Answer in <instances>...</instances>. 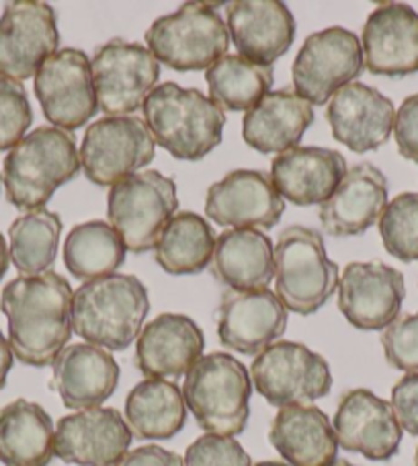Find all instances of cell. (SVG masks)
<instances>
[{
    "label": "cell",
    "mask_w": 418,
    "mask_h": 466,
    "mask_svg": "<svg viewBox=\"0 0 418 466\" xmlns=\"http://www.w3.org/2000/svg\"><path fill=\"white\" fill-rule=\"evenodd\" d=\"M72 288L55 271L11 279L0 294L9 345L21 364L52 366L72 335Z\"/></svg>",
    "instance_id": "1"
},
{
    "label": "cell",
    "mask_w": 418,
    "mask_h": 466,
    "mask_svg": "<svg viewBox=\"0 0 418 466\" xmlns=\"http://www.w3.org/2000/svg\"><path fill=\"white\" fill-rule=\"evenodd\" d=\"M148 312L146 286L135 276L114 273L72 294V331L101 350L124 351L140 337Z\"/></svg>",
    "instance_id": "2"
},
{
    "label": "cell",
    "mask_w": 418,
    "mask_h": 466,
    "mask_svg": "<svg viewBox=\"0 0 418 466\" xmlns=\"http://www.w3.org/2000/svg\"><path fill=\"white\" fill-rule=\"evenodd\" d=\"M80 168L75 134L54 126L37 127L5 157L6 199L23 212L44 210L55 189L75 179Z\"/></svg>",
    "instance_id": "3"
},
{
    "label": "cell",
    "mask_w": 418,
    "mask_h": 466,
    "mask_svg": "<svg viewBox=\"0 0 418 466\" xmlns=\"http://www.w3.org/2000/svg\"><path fill=\"white\" fill-rule=\"evenodd\" d=\"M156 144L179 160H201L222 142L226 114L199 88L163 83L142 106Z\"/></svg>",
    "instance_id": "4"
},
{
    "label": "cell",
    "mask_w": 418,
    "mask_h": 466,
    "mask_svg": "<svg viewBox=\"0 0 418 466\" xmlns=\"http://www.w3.org/2000/svg\"><path fill=\"white\" fill-rule=\"evenodd\" d=\"M253 380L243 361L224 351L201 356L183 384V399L201 430L234 438L251 417Z\"/></svg>",
    "instance_id": "5"
},
{
    "label": "cell",
    "mask_w": 418,
    "mask_h": 466,
    "mask_svg": "<svg viewBox=\"0 0 418 466\" xmlns=\"http://www.w3.org/2000/svg\"><path fill=\"white\" fill-rule=\"evenodd\" d=\"M339 265L328 259L318 230L294 224L281 230L275 245V294L287 310L308 317L333 299Z\"/></svg>",
    "instance_id": "6"
},
{
    "label": "cell",
    "mask_w": 418,
    "mask_h": 466,
    "mask_svg": "<svg viewBox=\"0 0 418 466\" xmlns=\"http://www.w3.org/2000/svg\"><path fill=\"white\" fill-rule=\"evenodd\" d=\"M146 44L158 64L179 70H207L228 54L226 21L212 5L187 3L156 19L146 31Z\"/></svg>",
    "instance_id": "7"
},
{
    "label": "cell",
    "mask_w": 418,
    "mask_h": 466,
    "mask_svg": "<svg viewBox=\"0 0 418 466\" xmlns=\"http://www.w3.org/2000/svg\"><path fill=\"white\" fill-rule=\"evenodd\" d=\"M179 208L176 183L160 171H140L114 185L107 196L109 224L130 253L156 248Z\"/></svg>",
    "instance_id": "8"
},
{
    "label": "cell",
    "mask_w": 418,
    "mask_h": 466,
    "mask_svg": "<svg viewBox=\"0 0 418 466\" xmlns=\"http://www.w3.org/2000/svg\"><path fill=\"white\" fill-rule=\"evenodd\" d=\"M251 380L273 407L310 405L333 389L328 361L308 345L277 341L261 351L251 364Z\"/></svg>",
    "instance_id": "9"
},
{
    "label": "cell",
    "mask_w": 418,
    "mask_h": 466,
    "mask_svg": "<svg viewBox=\"0 0 418 466\" xmlns=\"http://www.w3.org/2000/svg\"><path fill=\"white\" fill-rule=\"evenodd\" d=\"M154 155L156 142L146 122L135 116L96 119L80 144L83 171L99 187H114L150 165Z\"/></svg>",
    "instance_id": "10"
},
{
    "label": "cell",
    "mask_w": 418,
    "mask_h": 466,
    "mask_svg": "<svg viewBox=\"0 0 418 466\" xmlns=\"http://www.w3.org/2000/svg\"><path fill=\"white\" fill-rule=\"evenodd\" d=\"M361 39L344 27H326L305 39L297 52L292 76L294 91L310 106H324L343 86L363 72Z\"/></svg>",
    "instance_id": "11"
},
{
    "label": "cell",
    "mask_w": 418,
    "mask_h": 466,
    "mask_svg": "<svg viewBox=\"0 0 418 466\" xmlns=\"http://www.w3.org/2000/svg\"><path fill=\"white\" fill-rule=\"evenodd\" d=\"M99 111L107 117L132 116L154 91L160 64L144 44L111 39L91 58Z\"/></svg>",
    "instance_id": "12"
},
{
    "label": "cell",
    "mask_w": 418,
    "mask_h": 466,
    "mask_svg": "<svg viewBox=\"0 0 418 466\" xmlns=\"http://www.w3.org/2000/svg\"><path fill=\"white\" fill-rule=\"evenodd\" d=\"M34 86L45 119L58 130L83 127L99 111L91 58L75 47H62L50 56L37 70Z\"/></svg>",
    "instance_id": "13"
},
{
    "label": "cell",
    "mask_w": 418,
    "mask_h": 466,
    "mask_svg": "<svg viewBox=\"0 0 418 466\" xmlns=\"http://www.w3.org/2000/svg\"><path fill=\"white\" fill-rule=\"evenodd\" d=\"M60 34L55 11L39 0H15L0 17V75L27 80L58 52Z\"/></svg>",
    "instance_id": "14"
},
{
    "label": "cell",
    "mask_w": 418,
    "mask_h": 466,
    "mask_svg": "<svg viewBox=\"0 0 418 466\" xmlns=\"http://www.w3.org/2000/svg\"><path fill=\"white\" fill-rule=\"evenodd\" d=\"M336 290L343 317L361 331L390 327L406 299L404 276L382 261L349 263Z\"/></svg>",
    "instance_id": "15"
},
{
    "label": "cell",
    "mask_w": 418,
    "mask_h": 466,
    "mask_svg": "<svg viewBox=\"0 0 418 466\" xmlns=\"http://www.w3.org/2000/svg\"><path fill=\"white\" fill-rule=\"evenodd\" d=\"M132 440L117 409H85L62 417L55 425L54 454L75 466H115L130 452Z\"/></svg>",
    "instance_id": "16"
},
{
    "label": "cell",
    "mask_w": 418,
    "mask_h": 466,
    "mask_svg": "<svg viewBox=\"0 0 418 466\" xmlns=\"http://www.w3.org/2000/svg\"><path fill=\"white\" fill-rule=\"evenodd\" d=\"M285 212V199L263 171L238 168L214 183L205 196L207 218L230 228L271 230Z\"/></svg>",
    "instance_id": "17"
},
{
    "label": "cell",
    "mask_w": 418,
    "mask_h": 466,
    "mask_svg": "<svg viewBox=\"0 0 418 466\" xmlns=\"http://www.w3.org/2000/svg\"><path fill=\"white\" fill-rule=\"evenodd\" d=\"M333 428L343 450L365 456L367 461L385 462L400 450L402 428L392 405L367 389L344 392Z\"/></svg>",
    "instance_id": "18"
},
{
    "label": "cell",
    "mask_w": 418,
    "mask_h": 466,
    "mask_svg": "<svg viewBox=\"0 0 418 466\" xmlns=\"http://www.w3.org/2000/svg\"><path fill=\"white\" fill-rule=\"evenodd\" d=\"M287 329V309L275 292L228 290L218 307V337L224 348L259 356Z\"/></svg>",
    "instance_id": "19"
},
{
    "label": "cell",
    "mask_w": 418,
    "mask_h": 466,
    "mask_svg": "<svg viewBox=\"0 0 418 466\" xmlns=\"http://www.w3.org/2000/svg\"><path fill=\"white\" fill-rule=\"evenodd\" d=\"M365 68L375 76L402 78L418 72V13L402 3L377 6L361 35Z\"/></svg>",
    "instance_id": "20"
},
{
    "label": "cell",
    "mask_w": 418,
    "mask_h": 466,
    "mask_svg": "<svg viewBox=\"0 0 418 466\" xmlns=\"http://www.w3.org/2000/svg\"><path fill=\"white\" fill-rule=\"evenodd\" d=\"M326 119L334 140L357 155H365L390 140L396 109L377 88L351 83L328 101Z\"/></svg>",
    "instance_id": "21"
},
{
    "label": "cell",
    "mask_w": 418,
    "mask_h": 466,
    "mask_svg": "<svg viewBox=\"0 0 418 466\" xmlns=\"http://www.w3.org/2000/svg\"><path fill=\"white\" fill-rule=\"evenodd\" d=\"M204 348L205 337L195 320L164 312L142 329L135 343V366L148 379H181L204 356Z\"/></svg>",
    "instance_id": "22"
},
{
    "label": "cell",
    "mask_w": 418,
    "mask_h": 466,
    "mask_svg": "<svg viewBox=\"0 0 418 466\" xmlns=\"http://www.w3.org/2000/svg\"><path fill=\"white\" fill-rule=\"evenodd\" d=\"M228 34L238 56L273 66L295 39V19L279 0H238L228 5Z\"/></svg>",
    "instance_id": "23"
},
{
    "label": "cell",
    "mask_w": 418,
    "mask_h": 466,
    "mask_svg": "<svg viewBox=\"0 0 418 466\" xmlns=\"http://www.w3.org/2000/svg\"><path fill=\"white\" fill-rule=\"evenodd\" d=\"M347 160L333 148L297 147L273 158L271 181L294 206H323L347 175Z\"/></svg>",
    "instance_id": "24"
},
{
    "label": "cell",
    "mask_w": 418,
    "mask_h": 466,
    "mask_svg": "<svg viewBox=\"0 0 418 466\" xmlns=\"http://www.w3.org/2000/svg\"><path fill=\"white\" fill-rule=\"evenodd\" d=\"M388 206V179L372 163L349 168L328 202L320 206V222L331 237H359L382 218Z\"/></svg>",
    "instance_id": "25"
},
{
    "label": "cell",
    "mask_w": 418,
    "mask_h": 466,
    "mask_svg": "<svg viewBox=\"0 0 418 466\" xmlns=\"http://www.w3.org/2000/svg\"><path fill=\"white\" fill-rule=\"evenodd\" d=\"M52 389L64 407L85 411L103 405L119 384V366L107 350L91 343L64 348L52 364Z\"/></svg>",
    "instance_id": "26"
},
{
    "label": "cell",
    "mask_w": 418,
    "mask_h": 466,
    "mask_svg": "<svg viewBox=\"0 0 418 466\" xmlns=\"http://www.w3.org/2000/svg\"><path fill=\"white\" fill-rule=\"evenodd\" d=\"M269 441L289 466H334L339 440L323 409L295 405L279 409L271 421Z\"/></svg>",
    "instance_id": "27"
},
{
    "label": "cell",
    "mask_w": 418,
    "mask_h": 466,
    "mask_svg": "<svg viewBox=\"0 0 418 466\" xmlns=\"http://www.w3.org/2000/svg\"><path fill=\"white\" fill-rule=\"evenodd\" d=\"M314 124V107L294 88L269 91L246 111L243 138L261 155H284L297 148L305 130Z\"/></svg>",
    "instance_id": "28"
},
{
    "label": "cell",
    "mask_w": 418,
    "mask_h": 466,
    "mask_svg": "<svg viewBox=\"0 0 418 466\" xmlns=\"http://www.w3.org/2000/svg\"><path fill=\"white\" fill-rule=\"evenodd\" d=\"M209 268L214 278L230 290H264L275 278V248L261 230H224L215 238Z\"/></svg>",
    "instance_id": "29"
},
{
    "label": "cell",
    "mask_w": 418,
    "mask_h": 466,
    "mask_svg": "<svg viewBox=\"0 0 418 466\" xmlns=\"http://www.w3.org/2000/svg\"><path fill=\"white\" fill-rule=\"evenodd\" d=\"M54 423L42 405L17 399L0 409V462L5 466H50Z\"/></svg>",
    "instance_id": "30"
},
{
    "label": "cell",
    "mask_w": 418,
    "mask_h": 466,
    "mask_svg": "<svg viewBox=\"0 0 418 466\" xmlns=\"http://www.w3.org/2000/svg\"><path fill=\"white\" fill-rule=\"evenodd\" d=\"M125 423L138 440H171L187 423L183 390L171 380L148 379L125 399Z\"/></svg>",
    "instance_id": "31"
},
{
    "label": "cell",
    "mask_w": 418,
    "mask_h": 466,
    "mask_svg": "<svg viewBox=\"0 0 418 466\" xmlns=\"http://www.w3.org/2000/svg\"><path fill=\"white\" fill-rule=\"evenodd\" d=\"M214 228L193 212L174 214L156 243V263L171 276H195L212 263Z\"/></svg>",
    "instance_id": "32"
},
{
    "label": "cell",
    "mask_w": 418,
    "mask_h": 466,
    "mask_svg": "<svg viewBox=\"0 0 418 466\" xmlns=\"http://www.w3.org/2000/svg\"><path fill=\"white\" fill-rule=\"evenodd\" d=\"M127 248L109 222L88 220L70 230L64 240V263L78 279L114 276L125 261Z\"/></svg>",
    "instance_id": "33"
},
{
    "label": "cell",
    "mask_w": 418,
    "mask_h": 466,
    "mask_svg": "<svg viewBox=\"0 0 418 466\" xmlns=\"http://www.w3.org/2000/svg\"><path fill=\"white\" fill-rule=\"evenodd\" d=\"M209 99L222 111H248L269 93L273 66H261L238 54H226L205 72Z\"/></svg>",
    "instance_id": "34"
},
{
    "label": "cell",
    "mask_w": 418,
    "mask_h": 466,
    "mask_svg": "<svg viewBox=\"0 0 418 466\" xmlns=\"http://www.w3.org/2000/svg\"><path fill=\"white\" fill-rule=\"evenodd\" d=\"M62 220L50 210L27 212L9 227V255L23 276H39L50 271L58 255Z\"/></svg>",
    "instance_id": "35"
},
{
    "label": "cell",
    "mask_w": 418,
    "mask_h": 466,
    "mask_svg": "<svg viewBox=\"0 0 418 466\" xmlns=\"http://www.w3.org/2000/svg\"><path fill=\"white\" fill-rule=\"evenodd\" d=\"M380 235L392 257L418 261V194H400L385 206L380 218Z\"/></svg>",
    "instance_id": "36"
},
{
    "label": "cell",
    "mask_w": 418,
    "mask_h": 466,
    "mask_svg": "<svg viewBox=\"0 0 418 466\" xmlns=\"http://www.w3.org/2000/svg\"><path fill=\"white\" fill-rule=\"evenodd\" d=\"M34 111L23 83L0 75V150H11L25 138Z\"/></svg>",
    "instance_id": "37"
},
{
    "label": "cell",
    "mask_w": 418,
    "mask_h": 466,
    "mask_svg": "<svg viewBox=\"0 0 418 466\" xmlns=\"http://www.w3.org/2000/svg\"><path fill=\"white\" fill-rule=\"evenodd\" d=\"M382 348L388 364L406 374L418 372V312L398 317L382 333Z\"/></svg>",
    "instance_id": "38"
},
{
    "label": "cell",
    "mask_w": 418,
    "mask_h": 466,
    "mask_svg": "<svg viewBox=\"0 0 418 466\" xmlns=\"http://www.w3.org/2000/svg\"><path fill=\"white\" fill-rule=\"evenodd\" d=\"M183 466H253V462L238 440L204 433L187 448Z\"/></svg>",
    "instance_id": "39"
},
{
    "label": "cell",
    "mask_w": 418,
    "mask_h": 466,
    "mask_svg": "<svg viewBox=\"0 0 418 466\" xmlns=\"http://www.w3.org/2000/svg\"><path fill=\"white\" fill-rule=\"evenodd\" d=\"M390 405L400 428L410 436H418V372L406 374L393 384Z\"/></svg>",
    "instance_id": "40"
},
{
    "label": "cell",
    "mask_w": 418,
    "mask_h": 466,
    "mask_svg": "<svg viewBox=\"0 0 418 466\" xmlns=\"http://www.w3.org/2000/svg\"><path fill=\"white\" fill-rule=\"evenodd\" d=\"M393 136H396L400 155L418 163V93L402 101L393 119Z\"/></svg>",
    "instance_id": "41"
},
{
    "label": "cell",
    "mask_w": 418,
    "mask_h": 466,
    "mask_svg": "<svg viewBox=\"0 0 418 466\" xmlns=\"http://www.w3.org/2000/svg\"><path fill=\"white\" fill-rule=\"evenodd\" d=\"M115 466H183V458L166 448L148 444L127 452Z\"/></svg>",
    "instance_id": "42"
},
{
    "label": "cell",
    "mask_w": 418,
    "mask_h": 466,
    "mask_svg": "<svg viewBox=\"0 0 418 466\" xmlns=\"http://www.w3.org/2000/svg\"><path fill=\"white\" fill-rule=\"evenodd\" d=\"M13 350L9 345V339L0 331V390L5 389L6 379H9V372L13 368Z\"/></svg>",
    "instance_id": "43"
},
{
    "label": "cell",
    "mask_w": 418,
    "mask_h": 466,
    "mask_svg": "<svg viewBox=\"0 0 418 466\" xmlns=\"http://www.w3.org/2000/svg\"><path fill=\"white\" fill-rule=\"evenodd\" d=\"M9 263H11L9 247H6V240H5V237L0 235V279L5 278L6 269H9Z\"/></svg>",
    "instance_id": "44"
},
{
    "label": "cell",
    "mask_w": 418,
    "mask_h": 466,
    "mask_svg": "<svg viewBox=\"0 0 418 466\" xmlns=\"http://www.w3.org/2000/svg\"><path fill=\"white\" fill-rule=\"evenodd\" d=\"M253 466H289L285 462H275V461H263L259 464H253Z\"/></svg>",
    "instance_id": "45"
},
{
    "label": "cell",
    "mask_w": 418,
    "mask_h": 466,
    "mask_svg": "<svg viewBox=\"0 0 418 466\" xmlns=\"http://www.w3.org/2000/svg\"><path fill=\"white\" fill-rule=\"evenodd\" d=\"M334 466H355V464H351V462H347V461H339Z\"/></svg>",
    "instance_id": "46"
},
{
    "label": "cell",
    "mask_w": 418,
    "mask_h": 466,
    "mask_svg": "<svg viewBox=\"0 0 418 466\" xmlns=\"http://www.w3.org/2000/svg\"><path fill=\"white\" fill-rule=\"evenodd\" d=\"M416 466H418V448H416Z\"/></svg>",
    "instance_id": "47"
}]
</instances>
